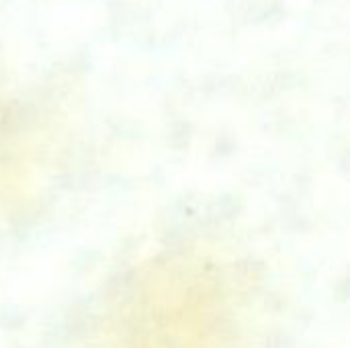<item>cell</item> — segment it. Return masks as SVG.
Returning <instances> with one entry per match:
<instances>
[{"label":"cell","instance_id":"cell-1","mask_svg":"<svg viewBox=\"0 0 350 348\" xmlns=\"http://www.w3.org/2000/svg\"><path fill=\"white\" fill-rule=\"evenodd\" d=\"M224 281L203 263L156 265L113 312L105 348H228Z\"/></svg>","mask_w":350,"mask_h":348}]
</instances>
